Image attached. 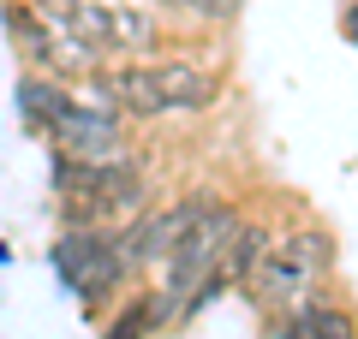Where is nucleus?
<instances>
[{"label":"nucleus","mask_w":358,"mask_h":339,"mask_svg":"<svg viewBox=\"0 0 358 339\" xmlns=\"http://www.w3.org/2000/svg\"><path fill=\"white\" fill-rule=\"evenodd\" d=\"M150 6L167 13V18H185V24H197V30H227L245 0H150Z\"/></svg>","instance_id":"ddd939ff"},{"label":"nucleus","mask_w":358,"mask_h":339,"mask_svg":"<svg viewBox=\"0 0 358 339\" xmlns=\"http://www.w3.org/2000/svg\"><path fill=\"white\" fill-rule=\"evenodd\" d=\"M334 262H341V244H334L329 226L305 220V226H287L281 239H275V250L263 256V268L251 274V303L268 315H293L305 310L317 292H329L334 280Z\"/></svg>","instance_id":"7ed1b4c3"},{"label":"nucleus","mask_w":358,"mask_h":339,"mask_svg":"<svg viewBox=\"0 0 358 339\" xmlns=\"http://www.w3.org/2000/svg\"><path fill=\"white\" fill-rule=\"evenodd\" d=\"M48 149L78 161H143V149L131 143V119L96 96H78V107L48 131Z\"/></svg>","instance_id":"39448f33"},{"label":"nucleus","mask_w":358,"mask_h":339,"mask_svg":"<svg viewBox=\"0 0 358 339\" xmlns=\"http://www.w3.org/2000/svg\"><path fill=\"white\" fill-rule=\"evenodd\" d=\"M173 30L150 0H108V60H162Z\"/></svg>","instance_id":"0eeeda50"},{"label":"nucleus","mask_w":358,"mask_h":339,"mask_svg":"<svg viewBox=\"0 0 358 339\" xmlns=\"http://www.w3.org/2000/svg\"><path fill=\"white\" fill-rule=\"evenodd\" d=\"M209 190H192V197H173V202H155V209H143L131 226H120V250H126L131 274H150V268H162L167 256L179 250V239L197 226V214L209 209Z\"/></svg>","instance_id":"423d86ee"},{"label":"nucleus","mask_w":358,"mask_h":339,"mask_svg":"<svg viewBox=\"0 0 358 339\" xmlns=\"http://www.w3.org/2000/svg\"><path fill=\"white\" fill-rule=\"evenodd\" d=\"M150 66H155V84H162V96H167V119L209 113L227 96V84H221L215 66H197V60H185V54H162V60H150Z\"/></svg>","instance_id":"6e6552de"},{"label":"nucleus","mask_w":358,"mask_h":339,"mask_svg":"<svg viewBox=\"0 0 358 339\" xmlns=\"http://www.w3.org/2000/svg\"><path fill=\"white\" fill-rule=\"evenodd\" d=\"M275 239H281V226H268V220H239V232H233V250H227V262H221V274H227L233 286H251V274L263 268V256L275 250Z\"/></svg>","instance_id":"9b49d317"},{"label":"nucleus","mask_w":358,"mask_h":339,"mask_svg":"<svg viewBox=\"0 0 358 339\" xmlns=\"http://www.w3.org/2000/svg\"><path fill=\"white\" fill-rule=\"evenodd\" d=\"M13 107H18V126H24L36 143H48V131L78 107V84L48 77V72H18V84H13Z\"/></svg>","instance_id":"1a4fd4ad"},{"label":"nucleus","mask_w":358,"mask_h":339,"mask_svg":"<svg viewBox=\"0 0 358 339\" xmlns=\"http://www.w3.org/2000/svg\"><path fill=\"white\" fill-rule=\"evenodd\" d=\"M0 30L18 54V72H48V77H66V84H84L102 66V54L72 30V18H48L30 0H0Z\"/></svg>","instance_id":"20e7f679"},{"label":"nucleus","mask_w":358,"mask_h":339,"mask_svg":"<svg viewBox=\"0 0 358 339\" xmlns=\"http://www.w3.org/2000/svg\"><path fill=\"white\" fill-rule=\"evenodd\" d=\"M293 315H299V327H305L310 339H358V315H352V303L329 298V292H317V298H310L305 310H293Z\"/></svg>","instance_id":"f8f14e48"},{"label":"nucleus","mask_w":358,"mask_h":339,"mask_svg":"<svg viewBox=\"0 0 358 339\" xmlns=\"http://www.w3.org/2000/svg\"><path fill=\"white\" fill-rule=\"evenodd\" d=\"M48 268L60 280V292L90 315V322H108L120 298L131 292V262L120 250V226H60L48 244Z\"/></svg>","instance_id":"f03ea898"},{"label":"nucleus","mask_w":358,"mask_h":339,"mask_svg":"<svg viewBox=\"0 0 358 339\" xmlns=\"http://www.w3.org/2000/svg\"><path fill=\"white\" fill-rule=\"evenodd\" d=\"M341 36L358 48V0H346V13H341Z\"/></svg>","instance_id":"2eb2a0df"},{"label":"nucleus","mask_w":358,"mask_h":339,"mask_svg":"<svg viewBox=\"0 0 358 339\" xmlns=\"http://www.w3.org/2000/svg\"><path fill=\"white\" fill-rule=\"evenodd\" d=\"M48 190L60 226H131L155 209V179L143 161H78L48 149Z\"/></svg>","instance_id":"f257e3e1"},{"label":"nucleus","mask_w":358,"mask_h":339,"mask_svg":"<svg viewBox=\"0 0 358 339\" xmlns=\"http://www.w3.org/2000/svg\"><path fill=\"white\" fill-rule=\"evenodd\" d=\"M36 13H48V18H72L78 13V0H30Z\"/></svg>","instance_id":"4468645a"},{"label":"nucleus","mask_w":358,"mask_h":339,"mask_svg":"<svg viewBox=\"0 0 358 339\" xmlns=\"http://www.w3.org/2000/svg\"><path fill=\"white\" fill-rule=\"evenodd\" d=\"M0 268H13V244L6 239H0Z\"/></svg>","instance_id":"dca6fc26"},{"label":"nucleus","mask_w":358,"mask_h":339,"mask_svg":"<svg viewBox=\"0 0 358 339\" xmlns=\"http://www.w3.org/2000/svg\"><path fill=\"white\" fill-rule=\"evenodd\" d=\"M162 333H173V327H167V315H162V303H155L150 286L126 292L102 322V339H162Z\"/></svg>","instance_id":"9d476101"}]
</instances>
